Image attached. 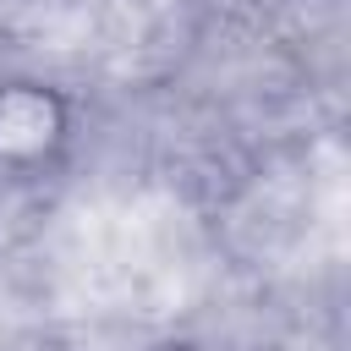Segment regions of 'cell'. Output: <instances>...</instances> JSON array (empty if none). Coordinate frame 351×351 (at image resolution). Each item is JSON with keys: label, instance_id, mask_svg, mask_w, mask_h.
Returning a JSON list of instances; mask_svg holds the SVG:
<instances>
[{"label": "cell", "instance_id": "cell-1", "mask_svg": "<svg viewBox=\"0 0 351 351\" xmlns=\"http://www.w3.org/2000/svg\"><path fill=\"white\" fill-rule=\"evenodd\" d=\"M77 143V104L55 77L5 71L0 77V176L44 181L66 165Z\"/></svg>", "mask_w": 351, "mask_h": 351}]
</instances>
